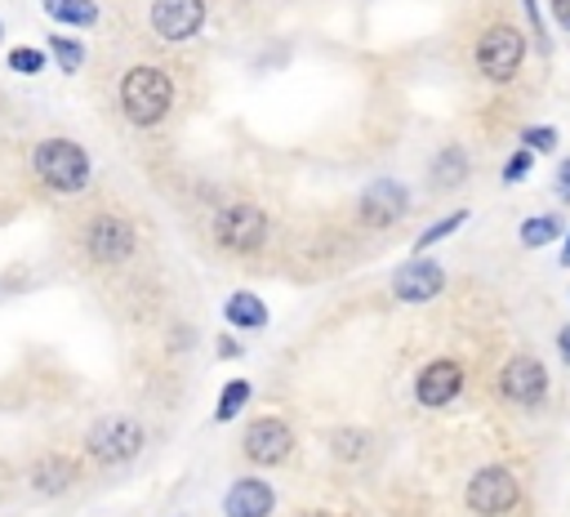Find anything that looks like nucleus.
<instances>
[{
	"label": "nucleus",
	"mask_w": 570,
	"mask_h": 517,
	"mask_svg": "<svg viewBox=\"0 0 570 517\" xmlns=\"http://www.w3.org/2000/svg\"><path fill=\"white\" fill-rule=\"evenodd\" d=\"M9 67L22 76H40L45 71V53L40 49H9Z\"/></svg>",
	"instance_id": "b1692460"
},
{
	"label": "nucleus",
	"mask_w": 570,
	"mask_h": 517,
	"mask_svg": "<svg viewBox=\"0 0 570 517\" xmlns=\"http://www.w3.org/2000/svg\"><path fill=\"white\" fill-rule=\"evenodd\" d=\"M459 388H463V365L450 361V357L428 361V365L419 370V379H414V397H419V406H432V410L445 406V401H454Z\"/></svg>",
	"instance_id": "ddd939ff"
},
{
	"label": "nucleus",
	"mask_w": 570,
	"mask_h": 517,
	"mask_svg": "<svg viewBox=\"0 0 570 517\" xmlns=\"http://www.w3.org/2000/svg\"><path fill=\"white\" fill-rule=\"evenodd\" d=\"M240 446H245L249 464H258V468H272V464H281V459L289 455L294 437H289V423H285V419H276V414H263V419H254V423L245 428Z\"/></svg>",
	"instance_id": "6e6552de"
},
{
	"label": "nucleus",
	"mask_w": 570,
	"mask_h": 517,
	"mask_svg": "<svg viewBox=\"0 0 570 517\" xmlns=\"http://www.w3.org/2000/svg\"><path fill=\"white\" fill-rule=\"evenodd\" d=\"M205 27V0H151V31L160 40H187Z\"/></svg>",
	"instance_id": "f8f14e48"
},
{
	"label": "nucleus",
	"mask_w": 570,
	"mask_h": 517,
	"mask_svg": "<svg viewBox=\"0 0 570 517\" xmlns=\"http://www.w3.org/2000/svg\"><path fill=\"white\" fill-rule=\"evenodd\" d=\"M45 45L53 49V58H58L62 71H80V62H85V45H80L76 36H49Z\"/></svg>",
	"instance_id": "412c9836"
},
{
	"label": "nucleus",
	"mask_w": 570,
	"mask_h": 517,
	"mask_svg": "<svg viewBox=\"0 0 570 517\" xmlns=\"http://www.w3.org/2000/svg\"><path fill=\"white\" fill-rule=\"evenodd\" d=\"M214 236L223 250H236V254H249L267 241V214L254 209V205H227L214 214Z\"/></svg>",
	"instance_id": "423d86ee"
},
{
	"label": "nucleus",
	"mask_w": 570,
	"mask_h": 517,
	"mask_svg": "<svg viewBox=\"0 0 570 517\" xmlns=\"http://www.w3.org/2000/svg\"><path fill=\"white\" fill-rule=\"evenodd\" d=\"M410 187L405 183H396V178H374L365 192H361V201H356V214H361V223H370V227H392V223H401L405 214H410Z\"/></svg>",
	"instance_id": "0eeeda50"
},
{
	"label": "nucleus",
	"mask_w": 570,
	"mask_h": 517,
	"mask_svg": "<svg viewBox=\"0 0 570 517\" xmlns=\"http://www.w3.org/2000/svg\"><path fill=\"white\" fill-rule=\"evenodd\" d=\"M525 18H530V27H534V40H539V49H543V53H552V45H548V31H543V13H539V4H534V0H525Z\"/></svg>",
	"instance_id": "bb28decb"
},
{
	"label": "nucleus",
	"mask_w": 570,
	"mask_h": 517,
	"mask_svg": "<svg viewBox=\"0 0 570 517\" xmlns=\"http://www.w3.org/2000/svg\"><path fill=\"white\" fill-rule=\"evenodd\" d=\"M85 446H89V455L98 464H125V459H134L142 450V423L125 419V414H107V419H98L89 428Z\"/></svg>",
	"instance_id": "20e7f679"
},
{
	"label": "nucleus",
	"mask_w": 570,
	"mask_h": 517,
	"mask_svg": "<svg viewBox=\"0 0 570 517\" xmlns=\"http://www.w3.org/2000/svg\"><path fill=\"white\" fill-rule=\"evenodd\" d=\"M249 401V379H232L223 392H218V410H214V419L218 423H227L232 414H240V406Z\"/></svg>",
	"instance_id": "aec40b11"
},
{
	"label": "nucleus",
	"mask_w": 570,
	"mask_h": 517,
	"mask_svg": "<svg viewBox=\"0 0 570 517\" xmlns=\"http://www.w3.org/2000/svg\"><path fill=\"white\" fill-rule=\"evenodd\" d=\"M45 13L53 22H71V27H94L98 22V4L94 0H45Z\"/></svg>",
	"instance_id": "a211bd4d"
},
{
	"label": "nucleus",
	"mask_w": 570,
	"mask_h": 517,
	"mask_svg": "<svg viewBox=\"0 0 570 517\" xmlns=\"http://www.w3.org/2000/svg\"><path fill=\"white\" fill-rule=\"evenodd\" d=\"M499 392L512 406H539L543 392H548V370L534 357H512L499 374Z\"/></svg>",
	"instance_id": "9b49d317"
},
{
	"label": "nucleus",
	"mask_w": 570,
	"mask_h": 517,
	"mask_svg": "<svg viewBox=\"0 0 570 517\" xmlns=\"http://www.w3.org/2000/svg\"><path fill=\"white\" fill-rule=\"evenodd\" d=\"M272 508H276V495H272V486L263 477H240L223 495V513L227 517H267Z\"/></svg>",
	"instance_id": "4468645a"
},
{
	"label": "nucleus",
	"mask_w": 570,
	"mask_h": 517,
	"mask_svg": "<svg viewBox=\"0 0 570 517\" xmlns=\"http://www.w3.org/2000/svg\"><path fill=\"white\" fill-rule=\"evenodd\" d=\"M557 232H561V223H557L552 214H530V218L521 223V245H530V250L552 245V241H557Z\"/></svg>",
	"instance_id": "6ab92c4d"
},
{
	"label": "nucleus",
	"mask_w": 570,
	"mask_h": 517,
	"mask_svg": "<svg viewBox=\"0 0 570 517\" xmlns=\"http://www.w3.org/2000/svg\"><path fill=\"white\" fill-rule=\"evenodd\" d=\"M561 263L570 267V236H566V250H561Z\"/></svg>",
	"instance_id": "2f4dec72"
},
{
	"label": "nucleus",
	"mask_w": 570,
	"mask_h": 517,
	"mask_svg": "<svg viewBox=\"0 0 570 517\" xmlns=\"http://www.w3.org/2000/svg\"><path fill=\"white\" fill-rule=\"evenodd\" d=\"M223 316H227L236 330H258V325H267V303H263L258 294H249V290H236V294L223 303Z\"/></svg>",
	"instance_id": "2eb2a0df"
},
{
	"label": "nucleus",
	"mask_w": 570,
	"mask_h": 517,
	"mask_svg": "<svg viewBox=\"0 0 570 517\" xmlns=\"http://www.w3.org/2000/svg\"><path fill=\"white\" fill-rule=\"evenodd\" d=\"M552 18H557V22L570 31V0H552Z\"/></svg>",
	"instance_id": "c85d7f7f"
},
{
	"label": "nucleus",
	"mask_w": 570,
	"mask_h": 517,
	"mask_svg": "<svg viewBox=\"0 0 570 517\" xmlns=\"http://www.w3.org/2000/svg\"><path fill=\"white\" fill-rule=\"evenodd\" d=\"M530 165H534V152H530V147L512 152V156H508V165H503V183H517V178H525V174H530Z\"/></svg>",
	"instance_id": "a878e982"
},
{
	"label": "nucleus",
	"mask_w": 570,
	"mask_h": 517,
	"mask_svg": "<svg viewBox=\"0 0 570 517\" xmlns=\"http://www.w3.org/2000/svg\"><path fill=\"white\" fill-rule=\"evenodd\" d=\"M521 62H525V36L517 31V27H490L481 40H476V67H481V76L485 80H494V85H508L517 71H521Z\"/></svg>",
	"instance_id": "7ed1b4c3"
},
{
	"label": "nucleus",
	"mask_w": 570,
	"mask_h": 517,
	"mask_svg": "<svg viewBox=\"0 0 570 517\" xmlns=\"http://www.w3.org/2000/svg\"><path fill=\"white\" fill-rule=\"evenodd\" d=\"M71 481H76V468H71V459H62V455L40 459V464L31 468V486H36L40 495H58V490H67Z\"/></svg>",
	"instance_id": "dca6fc26"
},
{
	"label": "nucleus",
	"mask_w": 570,
	"mask_h": 517,
	"mask_svg": "<svg viewBox=\"0 0 570 517\" xmlns=\"http://www.w3.org/2000/svg\"><path fill=\"white\" fill-rule=\"evenodd\" d=\"M334 455H343V459H356L365 446H370V432H361V428H343V432H334Z\"/></svg>",
	"instance_id": "5701e85b"
},
{
	"label": "nucleus",
	"mask_w": 570,
	"mask_h": 517,
	"mask_svg": "<svg viewBox=\"0 0 570 517\" xmlns=\"http://www.w3.org/2000/svg\"><path fill=\"white\" fill-rule=\"evenodd\" d=\"M428 178H432V187H459L468 178V152L463 147H441Z\"/></svg>",
	"instance_id": "f3484780"
},
{
	"label": "nucleus",
	"mask_w": 570,
	"mask_h": 517,
	"mask_svg": "<svg viewBox=\"0 0 570 517\" xmlns=\"http://www.w3.org/2000/svg\"><path fill=\"white\" fill-rule=\"evenodd\" d=\"M557 196L570 205V160H561V169H557Z\"/></svg>",
	"instance_id": "cd10ccee"
},
{
	"label": "nucleus",
	"mask_w": 570,
	"mask_h": 517,
	"mask_svg": "<svg viewBox=\"0 0 570 517\" xmlns=\"http://www.w3.org/2000/svg\"><path fill=\"white\" fill-rule=\"evenodd\" d=\"M441 285H445V267L436 258H423V254L392 272V294L401 303H428L441 294Z\"/></svg>",
	"instance_id": "9d476101"
},
{
	"label": "nucleus",
	"mask_w": 570,
	"mask_h": 517,
	"mask_svg": "<svg viewBox=\"0 0 570 517\" xmlns=\"http://www.w3.org/2000/svg\"><path fill=\"white\" fill-rule=\"evenodd\" d=\"M174 107V80L160 67H134L120 80V111L134 125H160Z\"/></svg>",
	"instance_id": "f257e3e1"
},
{
	"label": "nucleus",
	"mask_w": 570,
	"mask_h": 517,
	"mask_svg": "<svg viewBox=\"0 0 570 517\" xmlns=\"http://www.w3.org/2000/svg\"><path fill=\"white\" fill-rule=\"evenodd\" d=\"M298 517H330V513H316V508H312V513H298Z\"/></svg>",
	"instance_id": "473e14b6"
},
{
	"label": "nucleus",
	"mask_w": 570,
	"mask_h": 517,
	"mask_svg": "<svg viewBox=\"0 0 570 517\" xmlns=\"http://www.w3.org/2000/svg\"><path fill=\"white\" fill-rule=\"evenodd\" d=\"M0 40H4V22H0Z\"/></svg>",
	"instance_id": "72a5a7b5"
},
{
	"label": "nucleus",
	"mask_w": 570,
	"mask_h": 517,
	"mask_svg": "<svg viewBox=\"0 0 570 517\" xmlns=\"http://www.w3.org/2000/svg\"><path fill=\"white\" fill-rule=\"evenodd\" d=\"M557 343H561V357L570 361V330H561V339H557Z\"/></svg>",
	"instance_id": "7c9ffc66"
},
{
	"label": "nucleus",
	"mask_w": 570,
	"mask_h": 517,
	"mask_svg": "<svg viewBox=\"0 0 570 517\" xmlns=\"http://www.w3.org/2000/svg\"><path fill=\"white\" fill-rule=\"evenodd\" d=\"M31 165H36V174H40V183L53 187V192H62V196H71V192H80V187L89 183V156H85V147L71 143V138H45V143L36 147Z\"/></svg>",
	"instance_id": "f03ea898"
},
{
	"label": "nucleus",
	"mask_w": 570,
	"mask_h": 517,
	"mask_svg": "<svg viewBox=\"0 0 570 517\" xmlns=\"http://www.w3.org/2000/svg\"><path fill=\"white\" fill-rule=\"evenodd\" d=\"M85 250L98 263H125L134 254V227L125 218H116V214H98V218H89Z\"/></svg>",
	"instance_id": "1a4fd4ad"
},
{
	"label": "nucleus",
	"mask_w": 570,
	"mask_h": 517,
	"mask_svg": "<svg viewBox=\"0 0 570 517\" xmlns=\"http://www.w3.org/2000/svg\"><path fill=\"white\" fill-rule=\"evenodd\" d=\"M521 147H530V152H552V147H557V129H548V125L521 129Z\"/></svg>",
	"instance_id": "393cba45"
},
{
	"label": "nucleus",
	"mask_w": 570,
	"mask_h": 517,
	"mask_svg": "<svg viewBox=\"0 0 570 517\" xmlns=\"http://www.w3.org/2000/svg\"><path fill=\"white\" fill-rule=\"evenodd\" d=\"M236 352H240V348H236L232 339H218V357H236Z\"/></svg>",
	"instance_id": "c756f323"
},
{
	"label": "nucleus",
	"mask_w": 570,
	"mask_h": 517,
	"mask_svg": "<svg viewBox=\"0 0 570 517\" xmlns=\"http://www.w3.org/2000/svg\"><path fill=\"white\" fill-rule=\"evenodd\" d=\"M468 223V209H454V214H445V218H436L428 232H419V250H428V245H436V241H445V236H454L459 227Z\"/></svg>",
	"instance_id": "4be33fe9"
},
{
	"label": "nucleus",
	"mask_w": 570,
	"mask_h": 517,
	"mask_svg": "<svg viewBox=\"0 0 570 517\" xmlns=\"http://www.w3.org/2000/svg\"><path fill=\"white\" fill-rule=\"evenodd\" d=\"M517 499H521V486H517V477H512L508 468H499V464L472 472V481H468V508H472L476 517H503Z\"/></svg>",
	"instance_id": "39448f33"
}]
</instances>
